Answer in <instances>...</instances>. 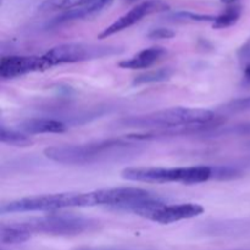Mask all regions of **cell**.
I'll return each instance as SVG.
<instances>
[{
    "label": "cell",
    "mask_w": 250,
    "mask_h": 250,
    "mask_svg": "<svg viewBox=\"0 0 250 250\" xmlns=\"http://www.w3.org/2000/svg\"><path fill=\"white\" fill-rule=\"evenodd\" d=\"M224 117L217 116L211 110L190 109V107H170L146 115L125 117L117 121L120 127L149 129L194 128L210 131L222 126Z\"/></svg>",
    "instance_id": "obj_1"
},
{
    "label": "cell",
    "mask_w": 250,
    "mask_h": 250,
    "mask_svg": "<svg viewBox=\"0 0 250 250\" xmlns=\"http://www.w3.org/2000/svg\"><path fill=\"white\" fill-rule=\"evenodd\" d=\"M134 144L127 143L124 139H106L87 144H70V146H56L44 150L46 158L51 161L66 165H87L98 163L122 154L133 148Z\"/></svg>",
    "instance_id": "obj_2"
},
{
    "label": "cell",
    "mask_w": 250,
    "mask_h": 250,
    "mask_svg": "<svg viewBox=\"0 0 250 250\" xmlns=\"http://www.w3.org/2000/svg\"><path fill=\"white\" fill-rule=\"evenodd\" d=\"M95 207L94 192L89 193H55V194L33 195L5 203L0 208L1 214L15 212L49 211L53 212L70 208Z\"/></svg>",
    "instance_id": "obj_3"
},
{
    "label": "cell",
    "mask_w": 250,
    "mask_h": 250,
    "mask_svg": "<svg viewBox=\"0 0 250 250\" xmlns=\"http://www.w3.org/2000/svg\"><path fill=\"white\" fill-rule=\"evenodd\" d=\"M121 177L133 182L167 183L180 182L183 185H197L214 178V167L190 166V167H127L122 170Z\"/></svg>",
    "instance_id": "obj_4"
},
{
    "label": "cell",
    "mask_w": 250,
    "mask_h": 250,
    "mask_svg": "<svg viewBox=\"0 0 250 250\" xmlns=\"http://www.w3.org/2000/svg\"><path fill=\"white\" fill-rule=\"evenodd\" d=\"M31 234L44 233L50 236H77L84 232L94 231L99 227L97 220L73 215H48L34 217L28 221L20 222Z\"/></svg>",
    "instance_id": "obj_5"
},
{
    "label": "cell",
    "mask_w": 250,
    "mask_h": 250,
    "mask_svg": "<svg viewBox=\"0 0 250 250\" xmlns=\"http://www.w3.org/2000/svg\"><path fill=\"white\" fill-rule=\"evenodd\" d=\"M122 49L112 45H95V44L84 43H66L54 46L44 54V58L48 61L50 67L62 63L82 62L94 59L106 58V56L119 55Z\"/></svg>",
    "instance_id": "obj_6"
},
{
    "label": "cell",
    "mask_w": 250,
    "mask_h": 250,
    "mask_svg": "<svg viewBox=\"0 0 250 250\" xmlns=\"http://www.w3.org/2000/svg\"><path fill=\"white\" fill-rule=\"evenodd\" d=\"M155 197L151 192L137 187H119L94 190L95 207H110L132 211L141 203Z\"/></svg>",
    "instance_id": "obj_7"
},
{
    "label": "cell",
    "mask_w": 250,
    "mask_h": 250,
    "mask_svg": "<svg viewBox=\"0 0 250 250\" xmlns=\"http://www.w3.org/2000/svg\"><path fill=\"white\" fill-rule=\"evenodd\" d=\"M168 9H170V6H168L165 1H161V0H149V1L141 2V4L136 5L133 9L129 10L128 12H126V14L122 15L121 17H119V19L115 22H112L110 26H107L106 28L98 36V38H107V37L112 36V34L119 33V32L133 26V24H136L137 22H139L142 19L148 16V15L167 11Z\"/></svg>",
    "instance_id": "obj_8"
},
{
    "label": "cell",
    "mask_w": 250,
    "mask_h": 250,
    "mask_svg": "<svg viewBox=\"0 0 250 250\" xmlns=\"http://www.w3.org/2000/svg\"><path fill=\"white\" fill-rule=\"evenodd\" d=\"M48 68H50V65L45 60L44 55H9L4 56L0 60V77L2 80H11L32 72L45 71Z\"/></svg>",
    "instance_id": "obj_9"
},
{
    "label": "cell",
    "mask_w": 250,
    "mask_h": 250,
    "mask_svg": "<svg viewBox=\"0 0 250 250\" xmlns=\"http://www.w3.org/2000/svg\"><path fill=\"white\" fill-rule=\"evenodd\" d=\"M204 212V208L200 204L195 203H185V204H173L166 205L159 208L149 220L158 224L167 225L172 222L181 221V220L193 219V217L200 216Z\"/></svg>",
    "instance_id": "obj_10"
},
{
    "label": "cell",
    "mask_w": 250,
    "mask_h": 250,
    "mask_svg": "<svg viewBox=\"0 0 250 250\" xmlns=\"http://www.w3.org/2000/svg\"><path fill=\"white\" fill-rule=\"evenodd\" d=\"M19 128L26 134H44V133H63L67 126L62 121L49 117H32L22 121Z\"/></svg>",
    "instance_id": "obj_11"
},
{
    "label": "cell",
    "mask_w": 250,
    "mask_h": 250,
    "mask_svg": "<svg viewBox=\"0 0 250 250\" xmlns=\"http://www.w3.org/2000/svg\"><path fill=\"white\" fill-rule=\"evenodd\" d=\"M165 54V49L160 48V46H151V48L139 51L132 58L120 61L119 67L127 68V70H142V68L150 67L156 61L160 60Z\"/></svg>",
    "instance_id": "obj_12"
},
{
    "label": "cell",
    "mask_w": 250,
    "mask_h": 250,
    "mask_svg": "<svg viewBox=\"0 0 250 250\" xmlns=\"http://www.w3.org/2000/svg\"><path fill=\"white\" fill-rule=\"evenodd\" d=\"M32 234L21 224H2L0 226V241L2 244H21L28 241Z\"/></svg>",
    "instance_id": "obj_13"
},
{
    "label": "cell",
    "mask_w": 250,
    "mask_h": 250,
    "mask_svg": "<svg viewBox=\"0 0 250 250\" xmlns=\"http://www.w3.org/2000/svg\"><path fill=\"white\" fill-rule=\"evenodd\" d=\"M0 141L7 146H19V148H27L33 144V139L28 134L15 131V129H9L4 125H1V128H0Z\"/></svg>",
    "instance_id": "obj_14"
},
{
    "label": "cell",
    "mask_w": 250,
    "mask_h": 250,
    "mask_svg": "<svg viewBox=\"0 0 250 250\" xmlns=\"http://www.w3.org/2000/svg\"><path fill=\"white\" fill-rule=\"evenodd\" d=\"M173 75V70L171 67H163L158 68V70L148 71L146 73H142L134 77L132 84L133 85H142L148 84V83H158V82H165V81L170 80Z\"/></svg>",
    "instance_id": "obj_15"
},
{
    "label": "cell",
    "mask_w": 250,
    "mask_h": 250,
    "mask_svg": "<svg viewBox=\"0 0 250 250\" xmlns=\"http://www.w3.org/2000/svg\"><path fill=\"white\" fill-rule=\"evenodd\" d=\"M242 14V7L237 4H232L225 10L222 14L216 16L214 21V28L222 29V28H229V27L233 26L237 21L239 20Z\"/></svg>",
    "instance_id": "obj_16"
},
{
    "label": "cell",
    "mask_w": 250,
    "mask_h": 250,
    "mask_svg": "<svg viewBox=\"0 0 250 250\" xmlns=\"http://www.w3.org/2000/svg\"><path fill=\"white\" fill-rule=\"evenodd\" d=\"M172 17L177 21H190V22H212L214 23L216 16L204 14H197L190 11H178L172 15Z\"/></svg>",
    "instance_id": "obj_17"
},
{
    "label": "cell",
    "mask_w": 250,
    "mask_h": 250,
    "mask_svg": "<svg viewBox=\"0 0 250 250\" xmlns=\"http://www.w3.org/2000/svg\"><path fill=\"white\" fill-rule=\"evenodd\" d=\"M226 110L231 112L250 111V97L232 100L229 104L226 105Z\"/></svg>",
    "instance_id": "obj_18"
},
{
    "label": "cell",
    "mask_w": 250,
    "mask_h": 250,
    "mask_svg": "<svg viewBox=\"0 0 250 250\" xmlns=\"http://www.w3.org/2000/svg\"><path fill=\"white\" fill-rule=\"evenodd\" d=\"M175 32L170 28L165 27H159V28L151 29L148 33V38L150 39H170L175 37Z\"/></svg>",
    "instance_id": "obj_19"
},
{
    "label": "cell",
    "mask_w": 250,
    "mask_h": 250,
    "mask_svg": "<svg viewBox=\"0 0 250 250\" xmlns=\"http://www.w3.org/2000/svg\"><path fill=\"white\" fill-rule=\"evenodd\" d=\"M238 55L241 60L247 61V65L250 63V41L242 46L241 50L238 51Z\"/></svg>",
    "instance_id": "obj_20"
},
{
    "label": "cell",
    "mask_w": 250,
    "mask_h": 250,
    "mask_svg": "<svg viewBox=\"0 0 250 250\" xmlns=\"http://www.w3.org/2000/svg\"><path fill=\"white\" fill-rule=\"evenodd\" d=\"M75 250H136V249H126V248H115V247H81Z\"/></svg>",
    "instance_id": "obj_21"
},
{
    "label": "cell",
    "mask_w": 250,
    "mask_h": 250,
    "mask_svg": "<svg viewBox=\"0 0 250 250\" xmlns=\"http://www.w3.org/2000/svg\"><path fill=\"white\" fill-rule=\"evenodd\" d=\"M244 81L250 84V63L246 65V67H244Z\"/></svg>",
    "instance_id": "obj_22"
},
{
    "label": "cell",
    "mask_w": 250,
    "mask_h": 250,
    "mask_svg": "<svg viewBox=\"0 0 250 250\" xmlns=\"http://www.w3.org/2000/svg\"><path fill=\"white\" fill-rule=\"evenodd\" d=\"M237 0H221V2H224V4H227V5H232V4H236Z\"/></svg>",
    "instance_id": "obj_23"
},
{
    "label": "cell",
    "mask_w": 250,
    "mask_h": 250,
    "mask_svg": "<svg viewBox=\"0 0 250 250\" xmlns=\"http://www.w3.org/2000/svg\"><path fill=\"white\" fill-rule=\"evenodd\" d=\"M238 250H243V249H238Z\"/></svg>",
    "instance_id": "obj_24"
}]
</instances>
